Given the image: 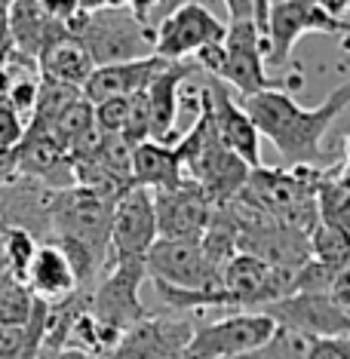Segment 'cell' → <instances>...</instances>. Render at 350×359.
I'll return each instance as SVG.
<instances>
[{
	"instance_id": "cell-1",
	"label": "cell",
	"mask_w": 350,
	"mask_h": 359,
	"mask_svg": "<svg viewBox=\"0 0 350 359\" xmlns=\"http://www.w3.org/2000/svg\"><path fill=\"white\" fill-rule=\"evenodd\" d=\"M258 135L271 138L286 169L292 166H332L323 138L350 104V83L335 86L323 104L304 108L292 99L289 89H264V93L237 99Z\"/></svg>"
},
{
	"instance_id": "cell-2",
	"label": "cell",
	"mask_w": 350,
	"mask_h": 359,
	"mask_svg": "<svg viewBox=\"0 0 350 359\" xmlns=\"http://www.w3.org/2000/svg\"><path fill=\"white\" fill-rule=\"evenodd\" d=\"M65 31L83 43L95 68L154 55V31L133 19L126 6L95 13L80 10L71 22H65Z\"/></svg>"
},
{
	"instance_id": "cell-3",
	"label": "cell",
	"mask_w": 350,
	"mask_h": 359,
	"mask_svg": "<svg viewBox=\"0 0 350 359\" xmlns=\"http://www.w3.org/2000/svg\"><path fill=\"white\" fill-rule=\"evenodd\" d=\"M111 209L83 187H65L53 194L50 206V240H74L86 246L108 271L111 264ZM46 240V243H50Z\"/></svg>"
},
{
	"instance_id": "cell-4",
	"label": "cell",
	"mask_w": 350,
	"mask_h": 359,
	"mask_svg": "<svg viewBox=\"0 0 350 359\" xmlns=\"http://www.w3.org/2000/svg\"><path fill=\"white\" fill-rule=\"evenodd\" d=\"M224 71H222V83L237 89L240 99L255 93H264V89H295L304 86V74L295 71L292 77L274 80L267 77L264 71V37L262 31L255 28V22H231L224 25Z\"/></svg>"
},
{
	"instance_id": "cell-5",
	"label": "cell",
	"mask_w": 350,
	"mask_h": 359,
	"mask_svg": "<svg viewBox=\"0 0 350 359\" xmlns=\"http://www.w3.org/2000/svg\"><path fill=\"white\" fill-rule=\"evenodd\" d=\"M144 258H117L108 264V271L99 276V283L89 292V313L102 325L126 334L148 316L138 289L144 283Z\"/></svg>"
},
{
	"instance_id": "cell-6",
	"label": "cell",
	"mask_w": 350,
	"mask_h": 359,
	"mask_svg": "<svg viewBox=\"0 0 350 359\" xmlns=\"http://www.w3.org/2000/svg\"><path fill=\"white\" fill-rule=\"evenodd\" d=\"M274 332L276 325L258 310L234 313L218 323L191 329V338L178 359H227V356L252 353V350L264 347L274 338Z\"/></svg>"
},
{
	"instance_id": "cell-7",
	"label": "cell",
	"mask_w": 350,
	"mask_h": 359,
	"mask_svg": "<svg viewBox=\"0 0 350 359\" xmlns=\"http://www.w3.org/2000/svg\"><path fill=\"white\" fill-rule=\"evenodd\" d=\"M144 273L154 283L188 292L222 289V271L209 264L200 243L191 240H154L144 252Z\"/></svg>"
},
{
	"instance_id": "cell-8",
	"label": "cell",
	"mask_w": 350,
	"mask_h": 359,
	"mask_svg": "<svg viewBox=\"0 0 350 359\" xmlns=\"http://www.w3.org/2000/svg\"><path fill=\"white\" fill-rule=\"evenodd\" d=\"M276 329L292 332L298 338H347L350 313L332 304L329 295H311V292H295L289 298H280L274 304L262 307Z\"/></svg>"
},
{
	"instance_id": "cell-9",
	"label": "cell",
	"mask_w": 350,
	"mask_h": 359,
	"mask_svg": "<svg viewBox=\"0 0 350 359\" xmlns=\"http://www.w3.org/2000/svg\"><path fill=\"white\" fill-rule=\"evenodd\" d=\"M10 166L15 178H28V182L53 187V191L74 187V169H71L68 151L37 120L25 123L19 144L10 151Z\"/></svg>"
},
{
	"instance_id": "cell-10",
	"label": "cell",
	"mask_w": 350,
	"mask_h": 359,
	"mask_svg": "<svg viewBox=\"0 0 350 359\" xmlns=\"http://www.w3.org/2000/svg\"><path fill=\"white\" fill-rule=\"evenodd\" d=\"M224 22L203 4H184L154 28V55L166 62H188L206 43H222Z\"/></svg>"
},
{
	"instance_id": "cell-11",
	"label": "cell",
	"mask_w": 350,
	"mask_h": 359,
	"mask_svg": "<svg viewBox=\"0 0 350 359\" xmlns=\"http://www.w3.org/2000/svg\"><path fill=\"white\" fill-rule=\"evenodd\" d=\"M154 200V222H157V240H191L200 243V236L209 227L213 200L188 182L178 191H157Z\"/></svg>"
},
{
	"instance_id": "cell-12",
	"label": "cell",
	"mask_w": 350,
	"mask_h": 359,
	"mask_svg": "<svg viewBox=\"0 0 350 359\" xmlns=\"http://www.w3.org/2000/svg\"><path fill=\"white\" fill-rule=\"evenodd\" d=\"M154 240H157V222H154L151 191L133 184L111 209V261L144 258Z\"/></svg>"
},
{
	"instance_id": "cell-13",
	"label": "cell",
	"mask_w": 350,
	"mask_h": 359,
	"mask_svg": "<svg viewBox=\"0 0 350 359\" xmlns=\"http://www.w3.org/2000/svg\"><path fill=\"white\" fill-rule=\"evenodd\" d=\"M206 89H209L213 126H215V135L222 138V144L231 154H237L249 169L264 166L262 163V138H258V129L252 126V120L246 117V111L240 108V102L227 93V86L222 80L206 77Z\"/></svg>"
},
{
	"instance_id": "cell-14",
	"label": "cell",
	"mask_w": 350,
	"mask_h": 359,
	"mask_svg": "<svg viewBox=\"0 0 350 359\" xmlns=\"http://www.w3.org/2000/svg\"><path fill=\"white\" fill-rule=\"evenodd\" d=\"M166 59L160 55H144V59H133V62H117V65H102L93 68V74L83 83V99L89 104L105 102V99H133V95L144 93L148 83L166 68Z\"/></svg>"
},
{
	"instance_id": "cell-15",
	"label": "cell",
	"mask_w": 350,
	"mask_h": 359,
	"mask_svg": "<svg viewBox=\"0 0 350 359\" xmlns=\"http://www.w3.org/2000/svg\"><path fill=\"white\" fill-rule=\"evenodd\" d=\"M191 74H197L194 62H169L144 89L148 99V120L151 138L148 142L175 144V123H178V86Z\"/></svg>"
},
{
	"instance_id": "cell-16",
	"label": "cell",
	"mask_w": 350,
	"mask_h": 359,
	"mask_svg": "<svg viewBox=\"0 0 350 359\" xmlns=\"http://www.w3.org/2000/svg\"><path fill=\"white\" fill-rule=\"evenodd\" d=\"M25 285L31 295L37 301H46V304H59V301L71 298L77 292L74 271H71L65 252L53 240L37 246L34 261H31L28 276H25Z\"/></svg>"
},
{
	"instance_id": "cell-17",
	"label": "cell",
	"mask_w": 350,
	"mask_h": 359,
	"mask_svg": "<svg viewBox=\"0 0 350 359\" xmlns=\"http://www.w3.org/2000/svg\"><path fill=\"white\" fill-rule=\"evenodd\" d=\"M133 184L144 191H178L188 184L182 169V160L173 144L163 142H142L133 151Z\"/></svg>"
},
{
	"instance_id": "cell-18",
	"label": "cell",
	"mask_w": 350,
	"mask_h": 359,
	"mask_svg": "<svg viewBox=\"0 0 350 359\" xmlns=\"http://www.w3.org/2000/svg\"><path fill=\"white\" fill-rule=\"evenodd\" d=\"M37 62H40V74L46 80H55V83H65V86H77L83 89L86 77L93 74V59L86 55L83 43L71 34H62L50 40L43 50L37 53Z\"/></svg>"
},
{
	"instance_id": "cell-19",
	"label": "cell",
	"mask_w": 350,
	"mask_h": 359,
	"mask_svg": "<svg viewBox=\"0 0 350 359\" xmlns=\"http://www.w3.org/2000/svg\"><path fill=\"white\" fill-rule=\"evenodd\" d=\"M6 25H10V37L15 40V46H19V55H25V59H37V53L43 50L50 40L68 34L65 25L50 22L40 13L37 0H13Z\"/></svg>"
},
{
	"instance_id": "cell-20",
	"label": "cell",
	"mask_w": 350,
	"mask_h": 359,
	"mask_svg": "<svg viewBox=\"0 0 350 359\" xmlns=\"http://www.w3.org/2000/svg\"><path fill=\"white\" fill-rule=\"evenodd\" d=\"M71 169H74V187H83L89 197H95L105 206H114L133 187L129 178L114 175L111 169H105L95 160H71Z\"/></svg>"
},
{
	"instance_id": "cell-21",
	"label": "cell",
	"mask_w": 350,
	"mask_h": 359,
	"mask_svg": "<svg viewBox=\"0 0 350 359\" xmlns=\"http://www.w3.org/2000/svg\"><path fill=\"white\" fill-rule=\"evenodd\" d=\"M93 129H95L93 126V104H89L83 95H77L71 104H65L50 123H46V133H50L68 154L74 151L77 142H83Z\"/></svg>"
},
{
	"instance_id": "cell-22",
	"label": "cell",
	"mask_w": 350,
	"mask_h": 359,
	"mask_svg": "<svg viewBox=\"0 0 350 359\" xmlns=\"http://www.w3.org/2000/svg\"><path fill=\"white\" fill-rule=\"evenodd\" d=\"M307 249L311 258L325 267H347L350 264V231H341L335 224L320 222L307 236Z\"/></svg>"
},
{
	"instance_id": "cell-23",
	"label": "cell",
	"mask_w": 350,
	"mask_h": 359,
	"mask_svg": "<svg viewBox=\"0 0 350 359\" xmlns=\"http://www.w3.org/2000/svg\"><path fill=\"white\" fill-rule=\"evenodd\" d=\"M37 246H40L37 236H31L28 231H22V227H10V231L0 233V258H4L6 276L25 283L28 267H31V261H34Z\"/></svg>"
},
{
	"instance_id": "cell-24",
	"label": "cell",
	"mask_w": 350,
	"mask_h": 359,
	"mask_svg": "<svg viewBox=\"0 0 350 359\" xmlns=\"http://www.w3.org/2000/svg\"><path fill=\"white\" fill-rule=\"evenodd\" d=\"M31 310H34V295L25 283L13 276H0V325H28Z\"/></svg>"
},
{
	"instance_id": "cell-25",
	"label": "cell",
	"mask_w": 350,
	"mask_h": 359,
	"mask_svg": "<svg viewBox=\"0 0 350 359\" xmlns=\"http://www.w3.org/2000/svg\"><path fill=\"white\" fill-rule=\"evenodd\" d=\"M133 151L135 148L126 142L123 135H102L99 133V144H95L93 157H86V160L102 163V166L111 169L114 175L129 178V182H133Z\"/></svg>"
},
{
	"instance_id": "cell-26",
	"label": "cell",
	"mask_w": 350,
	"mask_h": 359,
	"mask_svg": "<svg viewBox=\"0 0 350 359\" xmlns=\"http://www.w3.org/2000/svg\"><path fill=\"white\" fill-rule=\"evenodd\" d=\"M129 117V99H105L93 104V126L102 135H120Z\"/></svg>"
},
{
	"instance_id": "cell-27",
	"label": "cell",
	"mask_w": 350,
	"mask_h": 359,
	"mask_svg": "<svg viewBox=\"0 0 350 359\" xmlns=\"http://www.w3.org/2000/svg\"><path fill=\"white\" fill-rule=\"evenodd\" d=\"M25 133V120L15 114L6 102H0V157H6Z\"/></svg>"
},
{
	"instance_id": "cell-28",
	"label": "cell",
	"mask_w": 350,
	"mask_h": 359,
	"mask_svg": "<svg viewBox=\"0 0 350 359\" xmlns=\"http://www.w3.org/2000/svg\"><path fill=\"white\" fill-rule=\"evenodd\" d=\"M304 359H350V338H311Z\"/></svg>"
},
{
	"instance_id": "cell-29",
	"label": "cell",
	"mask_w": 350,
	"mask_h": 359,
	"mask_svg": "<svg viewBox=\"0 0 350 359\" xmlns=\"http://www.w3.org/2000/svg\"><path fill=\"white\" fill-rule=\"evenodd\" d=\"M28 353L25 325H0V359H22Z\"/></svg>"
},
{
	"instance_id": "cell-30",
	"label": "cell",
	"mask_w": 350,
	"mask_h": 359,
	"mask_svg": "<svg viewBox=\"0 0 350 359\" xmlns=\"http://www.w3.org/2000/svg\"><path fill=\"white\" fill-rule=\"evenodd\" d=\"M40 13L46 15L50 22H59V25H65V22H71L74 15L80 13L77 10V0H37Z\"/></svg>"
},
{
	"instance_id": "cell-31",
	"label": "cell",
	"mask_w": 350,
	"mask_h": 359,
	"mask_svg": "<svg viewBox=\"0 0 350 359\" xmlns=\"http://www.w3.org/2000/svg\"><path fill=\"white\" fill-rule=\"evenodd\" d=\"M157 6H160V0H126L129 15L148 28H151V19H154V13H157Z\"/></svg>"
},
{
	"instance_id": "cell-32",
	"label": "cell",
	"mask_w": 350,
	"mask_h": 359,
	"mask_svg": "<svg viewBox=\"0 0 350 359\" xmlns=\"http://www.w3.org/2000/svg\"><path fill=\"white\" fill-rule=\"evenodd\" d=\"M231 22H255V0H224Z\"/></svg>"
},
{
	"instance_id": "cell-33",
	"label": "cell",
	"mask_w": 350,
	"mask_h": 359,
	"mask_svg": "<svg viewBox=\"0 0 350 359\" xmlns=\"http://www.w3.org/2000/svg\"><path fill=\"white\" fill-rule=\"evenodd\" d=\"M117 6H126V0H77V10H83V13L117 10Z\"/></svg>"
},
{
	"instance_id": "cell-34",
	"label": "cell",
	"mask_w": 350,
	"mask_h": 359,
	"mask_svg": "<svg viewBox=\"0 0 350 359\" xmlns=\"http://www.w3.org/2000/svg\"><path fill=\"white\" fill-rule=\"evenodd\" d=\"M13 227V215H10V203H6V194H4V184H0V233L10 231Z\"/></svg>"
},
{
	"instance_id": "cell-35",
	"label": "cell",
	"mask_w": 350,
	"mask_h": 359,
	"mask_svg": "<svg viewBox=\"0 0 350 359\" xmlns=\"http://www.w3.org/2000/svg\"><path fill=\"white\" fill-rule=\"evenodd\" d=\"M316 4H320L325 13H332V15H338V19H344V10H347L350 0H316Z\"/></svg>"
},
{
	"instance_id": "cell-36",
	"label": "cell",
	"mask_w": 350,
	"mask_h": 359,
	"mask_svg": "<svg viewBox=\"0 0 350 359\" xmlns=\"http://www.w3.org/2000/svg\"><path fill=\"white\" fill-rule=\"evenodd\" d=\"M4 273H6V271H4V258H0V276H4Z\"/></svg>"
}]
</instances>
